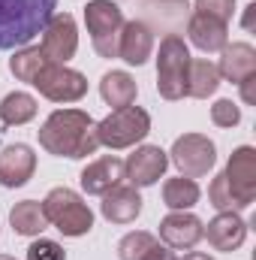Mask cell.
Listing matches in <instances>:
<instances>
[{"label": "cell", "instance_id": "obj_1", "mask_svg": "<svg viewBox=\"0 0 256 260\" xmlns=\"http://www.w3.org/2000/svg\"><path fill=\"white\" fill-rule=\"evenodd\" d=\"M39 133V145L49 154L58 157H88L100 148V136H97V121L81 112V109H58L46 118V124L36 130Z\"/></svg>", "mask_w": 256, "mask_h": 260}, {"label": "cell", "instance_id": "obj_2", "mask_svg": "<svg viewBox=\"0 0 256 260\" xmlns=\"http://www.w3.org/2000/svg\"><path fill=\"white\" fill-rule=\"evenodd\" d=\"M208 200L217 212H241L256 200V148L241 145L232 151L226 170L211 182Z\"/></svg>", "mask_w": 256, "mask_h": 260}, {"label": "cell", "instance_id": "obj_3", "mask_svg": "<svg viewBox=\"0 0 256 260\" xmlns=\"http://www.w3.org/2000/svg\"><path fill=\"white\" fill-rule=\"evenodd\" d=\"M55 9L58 0H0V52L24 49L42 34Z\"/></svg>", "mask_w": 256, "mask_h": 260}, {"label": "cell", "instance_id": "obj_4", "mask_svg": "<svg viewBox=\"0 0 256 260\" xmlns=\"http://www.w3.org/2000/svg\"><path fill=\"white\" fill-rule=\"evenodd\" d=\"M187 70H190L187 43L178 34L163 37L160 52H157V91L163 100L187 97Z\"/></svg>", "mask_w": 256, "mask_h": 260}, {"label": "cell", "instance_id": "obj_5", "mask_svg": "<svg viewBox=\"0 0 256 260\" xmlns=\"http://www.w3.org/2000/svg\"><path fill=\"white\" fill-rule=\"evenodd\" d=\"M42 212L49 218V224H55L64 236H84L94 227V212L88 209V203L69 188H55L42 200Z\"/></svg>", "mask_w": 256, "mask_h": 260}, {"label": "cell", "instance_id": "obj_6", "mask_svg": "<svg viewBox=\"0 0 256 260\" xmlns=\"http://www.w3.org/2000/svg\"><path fill=\"white\" fill-rule=\"evenodd\" d=\"M84 24L100 58H118V43L124 30V12L112 0H91L84 6Z\"/></svg>", "mask_w": 256, "mask_h": 260}, {"label": "cell", "instance_id": "obj_7", "mask_svg": "<svg viewBox=\"0 0 256 260\" xmlns=\"http://www.w3.org/2000/svg\"><path fill=\"white\" fill-rule=\"evenodd\" d=\"M148 133H151V115L142 106L115 109L112 115H106L97 124L100 145H109V148H130V145L142 142Z\"/></svg>", "mask_w": 256, "mask_h": 260}, {"label": "cell", "instance_id": "obj_8", "mask_svg": "<svg viewBox=\"0 0 256 260\" xmlns=\"http://www.w3.org/2000/svg\"><path fill=\"white\" fill-rule=\"evenodd\" d=\"M172 164L181 170V176L187 179H202L211 173V167L217 164V148L208 136L202 133H184L175 139L172 145Z\"/></svg>", "mask_w": 256, "mask_h": 260}, {"label": "cell", "instance_id": "obj_9", "mask_svg": "<svg viewBox=\"0 0 256 260\" xmlns=\"http://www.w3.org/2000/svg\"><path fill=\"white\" fill-rule=\"evenodd\" d=\"M30 85H36L39 94L55 103H75L88 94V79L78 70H69L66 64H46Z\"/></svg>", "mask_w": 256, "mask_h": 260}, {"label": "cell", "instance_id": "obj_10", "mask_svg": "<svg viewBox=\"0 0 256 260\" xmlns=\"http://www.w3.org/2000/svg\"><path fill=\"white\" fill-rule=\"evenodd\" d=\"M39 49L49 58V64H66L75 55V49H78V30H75V18L69 12H55L49 18V24L42 27Z\"/></svg>", "mask_w": 256, "mask_h": 260}, {"label": "cell", "instance_id": "obj_11", "mask_svg": "<svg viewBox=\"0 0 256 260\" xmlns=\"http://www.w3.org/2000/svg\"><path fill=\"white\" fill-rule=\"evenodd\" d=\"M169 167V154L160 145H142L124 160V179L133 182V188H148L163 179Z\"/></svg>", "mask_w": 256, "mask_h": 260}, {"label": "cell", "instance_id": "obj_12", "mask_svg": "<svg viewBox=\"0 0 256 260\" xmlns=\"http://www.w3.org/2000/svg\"><path fill=\"white\" fill-rule=\"evenodd\" d=\"M121 179H124V160H121V157H115V154H106V157H100V160L88 164V167L81 170V176H78L81 191H84V194H91V197L109 194L112 188H118V185H121Z\"/></svg>", "mask_w": 256, "mask_h": 260}, {"label": "cell", "instance_id": "obj_13", "mask_svg": "<svg viewBox=\"0 0 256 260\" xmlns=\"http://www.w3.org/2000/svg\"><path fill=\"white\" fill-rule=\"evenodd\" d=\"M202 236L208 239V245H211L214 251H235V248H241L244 239H247V224H244V218H241L238 212H220V215L202 230Z\"/></svg>", "mask_w": 256, "mask_h": 260}, {"label": "cell", "instance_id": "obj_14", "mask_svg": "<svg viewBox=\"0 0 256 260\" xmlns=\"http://www.w3.org/2000/svg\"><path fill=\"white\" fill-rule=\"evenodd\" d=\"M33 170H36V154H33L30 145L15 142V145H6L0 151V182L6 188L27 185V179L33 176Z\"/></svg>", "mask_w": 256, "mask_h": 260}, {"label": "cell", "instance_id": "obj_15", "mask_svg": "<svg viewBox=\"0 0 256 260\" xmlns=\"http://www.w3.org/2000/svg\"><path fill=\"white\" fill-rule=\"evenodd\" d=\"M202 221L190 215V212H172L160 221V239L169 245V248H184L190 251L193 245L202 239Z\"/></svg>", "mask_w": 256, "mask_h": 260}, {"label": "cell", "instance_id": "obj_16", "mask_svg": "<svg viewBox=\"0 0 256 260\" xmlns=\"http://www.w3.org/2000/svg\"><path fill=\"white\" fill-rule=\"evenodd\" d=\"M154 52V30L145 21H124L121 30V43H118V58H124L127 64L142 67Z\"/></svg>", "mask_w": 256, "mask_h": 260}, {"label": "cell", "instance_id": "obj_17", "mask_svg": "<svg viewBox=\"0 0 256 260\" xmlns=\"http://www.w3.org/2000/svg\"><path fill=\"white\" fill-rule=\"evenodd\" d=\"M100 212L106 221L112 224H133L142 212V197L133 185H118L112 188L109 194H103V203H100Z\"/></svg>", "mask_w": 256, "mask_h": 260}, {"label": "cell", "instance_id": "obj_18", "mask_svg": "<svg viewBox=\"0 0 256 260\" xmlns=\"http://www.w3.org/2000/svg\"><path fill=\"white\" fill-rule=\"evenodd\" d=\"M220 79H229L235 85H241L247 76H256V49L250 43H232L223 46V58L217 64Z\"/></svg>", "mask_w": 256, "mask_h": 260}, {"label": "cell", "instance_id": "obj_19", "mask_svg": "<svg viewBox=\"0 0 256 260\" xmlns=\"http://www.w3.org/2000/svg\"><path fill=\"white\" fill-rule=\"evenodd\" d=\"M187 34H190V43L202 52H223V46L229 40L226 24L217 18H208L202 12H193V18L187 21Z\"/></svg>", "mask_w": 256, "mask_h": 260}, {"label": "cell", "instance_id": "obj_20", "mask_svg": "<svg viewBox=\"0 0 256 260\" xmlns=\"http://www.w3.org/2000/svg\"><path fill=\"white\" fill-rule=\"evenodd\" d=\"M136 94H139L136 79H133L130 73H124V70H112V73H106L103 82H100V97H103L109 106H115V109L133 106V103H136Z\"/></svg>", "mask_w": 256, "mask_h": 260}, {"label": "cell", "instance_id": "obj_21", "mask_svg": "<svg viewBox=\"0 0 256 260\" xmlns=\"http://www.w3.org/2000/svg\"><path fill=\"white\" fill-rule=\"evenodd\" d=\"M9 224L18 236H39L46 227H49V218L42 212V203L36 200H21L12 206L9 212Z\"/></svg>", "mask_w": 256, "mask_h": 260}, {"label": "cell", "instance_id": "obj_22", "mask_svg": "<svg viewBox=\"0 0 256 260\" xmlns=\"http://www.w3.org/2000/svg\"><path fill=\"white\" fill-rule=\"evenodd\" d=\"M220 88V73L217 64L205 61V58H190V70H187V97L196 100H208L214 91Z\"/></svg>", "mask_w": 256, "mask_h": 260}, {"label": "cell", "instance_id": "obj_23", "mask_svg": "<svg viewBox=\"0 0 256 260\" xmlns=\"http://www.w3.org/2000/svg\"><path fill=\"white\" fill-rule=\"evenodd\" d=\"M199 185L187 179V176H178V179H169L166 185H163V203L169 206V209H175V212H187L190 206L199 203Z\"/></svg>", "mask_w": 256, "mask_h": 260}, {"label": "cell", "instance_id": "obj_24", "mask_svg": "<svg viewBox=\"0 0 256 260\" xmlns=\"http://www.w3.org/2000/svg\"><path fill=\"white\" fill-rule=\"evenodd\" d=\"M33 115H36V100L24 91H12L0 103V121L9 124V127L12 124H27Z\"/></svg>", "mask_w": 256, "mask_h": 260}, {"label": "cell", "instance_id": "obj_25", "mask_svg": "<svg viewBox=\"0 0 256 260\" xmlns=\"http://www.w3.org/2000/svg\"><path fill=\"white\" fill-rule=\"evenodd\" d=\"M46 64H49V58L42 55L39 46H24L21 52H15V55L9 58V70H12V76H15L18 82H33L36 73Z\"/></svg>", "mask_w": 256, "mask_h": 260}, {"label": "cell", "instance_id": "obj_26", "mask_svg": "<svg viewBox=\"0 0 256 260\" xmlns=\"http://www.w3.org/2000/svg\"><path fill=\"white\" fill-rule=\"evenodd\" d=\"M154 245H157V239H154L151 233H145V230H133V233H127V236L118 242V257L121 260H142Z\"/></svg>", "mask_w": 256, "mask_h": 260}, {"label": "cell", "instance_id": "obj_27", "mask_svg": "<svg viewBox=\"0 0 256 260\" xmlns=\"http://www.w3.org/2000/svg\"><path fill=\"white\" fill-rule=\"evenodd\" d=\"M196 12L229 24V18H232V12H235V0H196Z\"/></svg>", "mask_w": 256, "mask_h": 260}, {"label": "cell", "instance_id": "obj_28", "mask_svg": "<svg viewBox=\"0 0 256 260\" xmlns=\"http://www.w3.org/2000/svg\"><path fill=\"white\" fill-rule=\"evenodd\" d=\"M211 121H214L217 127H235V124L241 121V109H238L232 100H217V103L211 106Z\"/></svg>", "mask_w": 256, "mask_h": 260}, {"label": "cell", "instance_id": "obj_29", "mask_svg": "<svg viewBox=\"0 0 256 260\" xmlns=\"http://www.w3.org/2000/svg\"><path fill=\"white\" fill-rule=\"evenodd\" d=\"M27 260H66V251L52 239H36L27 248Z\"/></svg>", "mask_w": 256, "mask_h": 260}, {"label": "cell", "instance_id": "obj_30", "mask_svg": "<svg viewBox=\"0 0 256 260\" xmlns=\"http://www.w3.org/2000/svg\"><path fill=\"white\" fill-rule=\"evenodd\" d=\"M142 260H178V257L172 254V248H169V245H160V242H157V245H154V248H151Z\"/></svg>", "mask_w": 256, "mask_h": 260}, {"label": "cell", "instance_id": "obj_31", "mask_svg": "<svg viewBox=\"0 0 256 260\" xmlns=\"http://www.w3.org/2000/svg\"><path fill=\"white\" fill-rule=\"evenodd\" d=\"M241 100L244 103H256V76H247L241 82Z\"/></svg>", "mask_w": 256, "mask_h": 260}, {"label": "cell", "instance_id": "obj_32", "mask_svg": "<svg viewBox=\"0 0 256 260\" xmlns=\"http://www.w3.org/2000/svg\"><path fill=\"white\" fill-rule=\"evenodd\" d=\"M253 15H256V3H250L247 12H244V30H253Z\"/></svg>", "mask_w": 256, "mask_h": 260}, {"label": "cell", "instance_id": "obj_33", "mask_svg": "<svg viewBox=\"0 0 256 260\" xmlns=\"http://www.w3.org/2000/svg\"><path fill=\"white\" fill-rule=\"evenodd\" d=\"M184 260H214V257L205 254V251H190V254H184Z\"/></svg>", "mask_w": 256, "mask_h": 260}, {"label": "cell", "instance_id": "obj_34", "mask_svg": "<svg viewBox=\"0 0 256 260\" xmlns=\"http://www.w3.org/2000/svg\"><path fill=\"white\" fill-rule=\"evenodd\" d=\"M0 260H15V257H6V254H0Z\"/></svg>", "mask_w": 256, "mask_h": 260}]
</instances>
